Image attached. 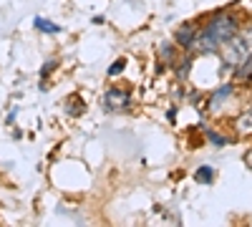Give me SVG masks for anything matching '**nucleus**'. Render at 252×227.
<instances>
[{"instance_id": "nucleus-1", "label": "nucleus", "mask_w": 252, "mask_h": 227, "mask_svg": "<svg viewBox=\"0 0 252 227\" xmlns=\"http://www.w3.org/2000/svg\"><path fill=\"white\" fill-rule=\"evenodd\" d=\"M240 33V20L232 13H217L207 20V26L199 31L194 51L197 53H215L227 40H232Z\"/></svg>"}, {"instance_id": "nucleus-2", "label": "nucleus", "mask_w": 252, "mask_h": 227, "mask_svg": "<svg viewBox=\"0 0 252 227\" xmlns=\"http://www.w3.org/2000/svg\"><path fill=\"white\" fill-rule=\"evenodd\" d=\"M250 40L247 38H232V40H227V43L220 48V53H222V61H224V66L227 68H240L245 61L250 58Z\"/></svg>"}, {"instance_id": "nucleus-3", "label": "nucleus", "mask_w": 252, "mask_h": 227, "mask_svg": "<svg viewBox=\"0 0 252 227\" xmlns=\"http://www.w3.org/2000/svg\"><path fill=\"white\" fill-rule=\"evenodd\" d=\"M103 104H106V109H109V111H121V109H129L131 96H129V91L109 89V91H106V96H103Z\"/></svg>"}, {"instance_id": "nucleus-4", "label": "nucleus", "mask_w": 252, "mask_h": 227, "mask_svg": "<svg viewBox=\"0 0 252 227\" xmlns=\"http://www.w3.org/2000/svg\"><path fill=\"white\" fill-rule=\"evenodd\" d=\"M197 35H199V28H197L194 23H184V26L177 31V46L184 48V51H194Z\"/></svg>"}, {"instance_id": "nucleus-5", "label": "nucleus", "mask_w": 252, "mask_h": 227, "mask_svg": "<svg viewBox=\"0 0 252 227\" xmlns=\"http://www.w3.org/2000/svg\"><path fill=\"white\" fill-rule=\"evenodd\" d=\"M237 78L242 81V84H252V53H250V58L245 61V64L237 68Z\"/></svg>"}, {"instance_id": "nucleus-6", "label": "nucleus", "mask_w": 252, "mask_h": 227, "mask_svg": "<svg viewBox=\"0 0 252 227\" xmlns=\"http://www.w3.org/2000/svg\"><path fill=\"white\" fill-rule=\"evenodd\" d=\"M194 179L202 182V184H212V179H215V169H212V167H199V169L194 172Z\"/></svg>"}, {"instance_id": "nucleus-7", "label": "nucleus", "mask_w": 252, "mask_h": 227, "mask_svg": "<svg viewBox=\"0 0 252 227\" xmlns=\"http://www.w3.org/2000/svg\"><path fill=\"white\" fill-rule=\"evenodd\" d=\"M35 28L43 31V33H58V31H61V26H53L48 18H40V15L35 18Z\"/></svg>"}, {"instance_id": "nucleus-8", "label": "nucleus", "mask_w": 252, "mask_h": 227, "mask_svg": "<svg viewBox=\"0 0 252 227\" xmlns=\"http://www.w3.org/2000/svg\"><path fill=\"white\" fill-rule=\"evenodd\" d=\"M229 94H232V86H229V84H224L222 89H217V91H215V96H212V101H209V104H212V106H217L220 101H224Z\"/></svg>"}, {"instance_id": "nucleus-9", "label": "nucleus", "mask_w": 252, "mask_h": 227, "mask_svg": "<svg viewBox=\"0 0 252 227\" xmlns=\"http://www.w3.org/2000/svg\"><path fill=\"white\" fill-rule=\"evenodd\" d=\"M161 58L166 61V64H174V46L172 43H161Z\"/></svg>"}, {"instance_id": "nucleus-10", "label": "nucleus", "mask_w": 252, "mask_h": 227, "mask_svg": "<svg viewBox=\"0 0 252 227\" xmlns=\"http://www.w3.org/2000/svg\"><path fill=\"white\" fill-rule=\"evenodd\" d=\"M207 139L212 141L215 147H224V144H227V139H224V136H220L217 131H207Z\"/></svg>"}, {"instance_id": "nucleus-11", "label": "nucleus", "mask_w": 252, "mask_h": 227, "mask_svg": "<svg viewBox=\"0 0 252 227\" xmlns=\"http://www.w3.org/2000/svg\"><path fill=\"white\" fill-rule=\"evenodd\" d=\"M179 64H182V66H177V76H179V78H187V73H189V64H192V61L184 58V61H179Z\"/></svg>"}, {"instance_id": "nucleus-12", "label": "nucleus", "mask_w": 252, "mask_h": 227, "mask_svg": "<svg viewBox=\"0 0 252 227\" xmlns=\"http://www.w3.org/2000/svg\"><path fill=\"white\" fill-rule=\"evenodd\" d=\"M119 71H124V58H119V61H114V66L109 68V76H116Z\"/></svg>"}, {"instance_id": "nucleus-13", "label": "nucleus", "mask_w": 252, "mask_h": 227, "mask_svg": "<svg viewBox=\"0 0 252 227\" xmlns=\"http://www.w3.org/2000/svg\"><path fill=\"white\" fill-rule=\"evenodd\" d=\"M53 68H56V61H48V64H46V68L40 71V78H46V76H48V73H51Z\"/></svg>"}, {"instance_id": "nucleus-14", "label": "nucleus", "mask_w": 252, "mask_h": 227, "mask_svg": "<svg viewBox=\"0 0 252 227\" xmlns=\"http://www.w3.org/2000/svg\"><path fill=\"white\" fill-rule=\"evenodd\" d=\"M240 124H250V127H252V111H247V114L240 119Z\"/></svg>"}]
</instances>
